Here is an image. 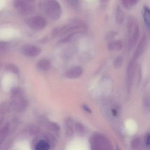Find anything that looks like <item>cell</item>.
I'll return each mask as SVG.
<instances>
[{
	"instance_id": "cell-1",
	"label": "cell",
	"mask_w": 150,
	"mask_h": 150,
	"mask_svg": "<svg viewBox=\"0 0 150 150\" xmlns=\"http://www.w3.org/2000/svg\"><path fill=\"white\" fill-rule=\"evenodd\" d=\"M10 104L12 110L18 112L26 110L29 105L28 100L22 88L15 86L10 90Z\"/></svg>"
},
{
	"instance_id": "cell-2",
	"label": "cell",
	"mask_w": 150,
	"mask_h": 150,
	"mask_svg": "<svg viewBox=\"0 0 150 150\" xmlns=\"http://www.w3.org/2000/svg\"><path fill=\"white\" fill-rule=\"evenodd\" d=\"M127 32L128 50H130L135 47L139 36L138 23L133 17H129L127 21Z\"/></svg>"
},
{
	"instance_id": "cell-3",
	"label": "cell",
	"mask_w": 150,
	"mask_h": 150,
	"mask_svg": "<svg viewBox=\"0 0 150 150\" xmlns=\"http://www.w3.org/2000/svg\"><path fill=\"white\" fill-rule=\"evenodd\" d=\"M43 6L45 13L52 21H57L61 17L62 8L57 0H43Z\"/></svg>"
},
{
	"instance_id": "cell-4",
	"label": "cell",
	"mask_w": 150,
	"mask_h": 150,
	"mask_svg": "<svg viewBox=\"0 0 150 150\" xmlns=\"http://www.w3.org/2000/svg\"><path fill=\"white\" fill-rule=\"evenodd\" d=\"M92 149L94 150H108L112 149V145L105 137L99 134H95L89 139Z\"/></svg>"
},
{
	"instance_id": "cell-5",
	"label": "cell",
	"mask_w": 150,
	"mask_h": 150,
	"mask_svg": "<svg viewBox=\"0 0 150 150\" xmlns=\"http://www.w3.org/2000/svg\"><path fill=\"white\" fill-rule=\"evenodd\" d=\"M47 21L44 17L41 16H35L31 17L27 21V24L31 29L35 30H41L47 25Z\"/></svg>"
},
{
	"instance_id": "cell-6",
	"label": "cell",
	"mask_w": 150,
	"mask_h": 150,
	"mask_svg": "<svg viewBox=\"0 0 150 150\" xmlns=\"http://www.w3.org/2000/svg\"><path fill=\"white\" fill-rule=\"evenodd\" d=\"M14 7L18 12L23 15H28L33 12L34 8L32 4L25 3L22 0H14Z\"/></svg>"
},
{
	"instance_id": "cell-7",
	"label": "cell",
	"mask_w": 150,
	"mask_h": 150,
	"mask_svg": "<svg viewBox=\"0 0 150 150\" xmlns=\"http://www.w3.org/2000/svg\"><path fill=\"white\" fill-rule=\"evenodd\" d=\"M22 53L26 57H34L39 56L42 52V49L35 45H26L22 47Z\"/></svg>"
},
{
	"instance_id": "cell-8",
	"label": "cell",
	"mask_w": 150,
	"mask_h": 150,
	"mask_svg": "<svg viewBox=\"0 0 150 150\" xmlns=\"http://www.w3.org/2000/svg\"><path fill=\"white\" fill-rule=\"evenodd\" d=\"M10 123L5 122L4 117L0 118V146L10 133Z\"/></svg>"
},
{
	"instance_id": "cell-9",
	"label": "cell",
	"mask_w": 150,
	"mask_h": 150,
	"mask_svg": "<svg viewBox=\"0 0 150 150\" xmlns=\"http://www.w3.org/2000/svg\"><path fill=\"white\" fill-rule=\"evenodd\" d=\"M147 42H148V39H147V36L146 35H144L140 39L137 46L136 51L133 56V59H132L133 60H136L143 54L147 46Z\"/></svg>"
},
{
	"instance_id": "cell-10",
	"label": "cell",
	"mask_w": 150,
	"mask_h": 150,
	"mask_svg": "<svg viewBox=\"0 0 150 150\" xmlns=\"http://www.w3.org/2000/svg\"><path fill=\"white\" fill-rule=\"evenodd\" d=\"M39 122L42 125L46 127L48 129L52 132H57L60 130L59 125L57 123L50 122L45 117H40Z\"/></svg>"
},
{
	"instance_id": "cell-11",
	"label": "cell",
	"mask_w": 150,
	"mask_h": 150,
	"mask_svg": "<svg viewBox=\"0 0 150 150\" xmlns=\"http://www.w3.org/2000/svg\"><path fill=\"white\" fill-rule=\"evenodd\" d=\"M83 70L80 67H75L69 69L64 74V76L68 79H77L83 73Z\"/></svg>"
},
{
	"instance_id": "cell-12",
	"label": "cell",
	"mask_w": 150,
	"mask_h": 150,
	"mask_svg": "<svg viewBox=\"0 0 150 150\" xmlns=\"http://www.w3.org/2000/svg\"><path fill=\"white\" fill-rule=\"evenodd\" d=\"M134 62L135 60L132 59L129 64L127 72V84L128 90H129L132 85L134 73Z\"/></svg>"
},
{
	"instance_id": "cell-13",
	"label": "cell",
	"mask_w": 150,
	"mask_h": 150,
	"mask_svg": "<svg viewBox=\"0 0 150 150\" xmlns=\"http://www.w3.org/2000/svg\"><path fill=\"white\" fill-rule=\"evenodd\" d=\"M36 67L39 71H46L50 69L51 67V63L49 59H42L38 62Z\"/></svg>"
},
{
	"instance_id": "cell-14",
	"label": "cell",
	"mask_w": 150,
	"mask_h": 150,
	"mask_svg": "<svg viewBox=\"0 0 150 150\" xmlns=\"http://www.w3.org/2000/svg\"><path fill=\"white\" fill-rule=\"evenodd\" d=\"M11 110L12 108L9 101H5L0 103V118L4 117Z\"/></svg>"
},
{
	"instance_id": "cell-15",
	"label": "cell",
	"mask_w": 150,
	"mask_h": 150,
	"mask_svg": "<svg viewBox=\"0 0 150 150\" xmlns=\"http://www.w3.org/2000/svg\"><path fill=\"white\" fill-rule=\"evenodd\" d=\"M50 147V145L45 138L38 140L35 145V149L36 150H48Z\"/></svg>"
},
{
	"instance_id": "cell-16",
	"label": "cell",
	"mask_w": 150,
	"mask_h": 150,
	"mask_svg": "<svg viewBox=\"0 0 150 150\" xmlns=\"http://www.w3.org/2000/svg\"><path fill=\"white\" fill-rule=\"evenodd\" d=\"M123 47L122 42L121 40L111 41L108 45V49L110 51H118Z\"/></svg>"
},
{
	"instance_id": "cell-17",
	"label": "cell",
	"mask_w": 150,
	"mask_h": 150,
	"mask_svg": "<svg viewBox=\"0 0 150 150\" xmlns=\"http://www.w3.org/2000/svg\"><path fill=\"white\" fill-rule=\"evenodd\" d=\"M142 15L143 20L146 27L147 29H150V10L147 6H145L142 10Z\"/></svg>"
},
{
	"instance_id": "cell-18",
	"label": "cell",
	"mask_w": 150,
	"mask_h": 150,
	"mask_svg": "<svg viewBox=\"0 0 150 150\" xmlns=\"http://www.w3.org/2000/svg\"><path fill=\"white\" fill-rule=\"evenodd\" d=\"M115 19L116 23L118 25H121L124 21V13L120 6H117L116 9Z\"/></svg>"
},
{
	"instance_id": "cell-19",
	"label": "cell",
	"mask_w": 150,
	"mask_h": 150,
	"mask_svg": "<svg viewBox=\"0 0 150 150\" xmlns=\"http://www.w3.org/2000/svg\"><path fill=\"white\" fill-rule=\"evenodd\" d=\"M6 71L11 73L13 74L16 75H19L20 73L19 67L13 64H8L5 67Z\"/></svg>"
},
{
	"instance_id": "cell-20",
	"label": "cell",
	"mask_w": 150,
	"mask_h": 150,
	"mask_svg": "<svg viewBox=\"0 0 150 150\" xmlns=\"http://www.w3.org/2000/svg\"><path fill=\"white\" fill-rule=\"evenodd\" d=\"M139 0H121L122 5L127 9H130L137 4Z\"/></svg>"
},
{
	"instance_id": "cell-21",
	"label": "cell",
	"mask_w": 150,
	"mask_h": 150,
	"mask_svg": "<svg viewBox=\"0 0 150 150\" xmlns=\"http://www.w3.org/2000/svg\"><path fill=\"white\" fill-rule=\"evenodd\" d=\"M9 45L7 42L0 41V57L7 53L9 50Z\"/></svg>"
},
{
	"instance_id": "cell-22",
	"label": "cell",
	"mask_w": 150,
	"mask_h": 150,
	"mask_svg": "<svg viewBox=\"0 0 150 150\" xmlns=\"http://www.w3.org/2000/svg\"><path fill=\"white\" fill-rule=\"evenodd\" d=\"M73 123L71 119H67L66 122V134L68 137H71L73 134V129L72 128Z\"/></svg>"
},
{
	"instance_id": "cell-23",
	"label": "cell",
	"mask_w": 150,
	"mask_h": 150,
	"mask_svg": "<svg viewBox=\"0 0 150 150\" xmlns=\"http://www.w3.org/2000/svg\"><path fill=\"white\" fill-rule=\"evenodd\" d=\"M74 128L77 133L80 136H84V134L86 133V129L84 126L80 123H76L74 126Z\"/></svg>"
},
{
	"instance_id": "cell-24",
	"label": "cell",
	"mask_w": 150,
	"mask_h": 150,
	"mask_svg": "<svg viewBox=\"0 0 150 150\" xmlns=\"http://www.w3.org/2000/svg\"><path fill=\"white\" fill-rule=\"evenodd\" d=\"M123 64L122 58L118 57L115 59L113 63L114 67L116 69H119L121 68Z\"/></svg>"
},
{
	"instance_id": "cell-25",
	"label": "cell",
	"mask_w": 150,
	"mask_h": 150,
	"mask_svg": "<svg viewBox=\"0 0 150 150\" xmlns=\"http://www.w3.org/2000/svg\"><path fill=\"white\" fill-rule=\"evenodd\" d=\"M140 138H135L134 139H132L131 143V146L132 149H136L137 147H138L140 145Z\"/></svg>"
},
{
	"instance_id": "cell-26",
	"label": "cell",
	"mask_w": 150,
	"mask_h": 150,
	"mask_svg": "<svg viewBox=\"0 0 150 150\" xmlns=\"http://www.w3.org/2000/svg\"><path fill=\"white\" fill-rule=\"evenodd\" d=\"M68 3L74 7H77L79 4V0H67Z\"/></svg>"
},
{
	"instance_id": "cell-27",
	"label": "cell",
	"mask_w": 150,
	"mask_h": 150,
	"mask_svg": "<svg viewBox=\"0 0 150 150\" xmlns=\"http://www.w3.org/2000/svg\"><path fill=\"white\" fill-rule=\"evenodd\" d=\"M117 35V33L116 32H115V31L114 32H110L107 36V40H111L112 38H114Z\"/></svg>"
},
{
	"instance_id": "cell-28",
	"label": "cell",
	"mask_w": 150,
	"mask_h": 150,
	"mask_svg": "<svg viewBox=\"0 0 150 150\" xmlns=\"http://www.w3.org/2000/svg\"><path fill=\"white\" fill-rule=\"evenodd\" d=\"M145 143L146 146H150V134L147 133L145 138Z\"/></svg>"
},
{
	"instance_id": "cell-29",
	"label": "cell",
	"mask_w": 150,
	"mask_h": 150,
	"mask_svg": "<svg viewBox=\"0 0 150 150\" xmlns=\"http://www.w3.org/2000/svg\"><path fill=\"white\" fill-rule=\"evenodd\" d=\"M82 108H83V109H84L86 112H88V113H91L92 112L91 109L90 108H89L88 105L84 104V105H83V106H82Z\"/></svg>"
},
{
	"instance_id": "cell-30",
	"label": "cell",
	"mask_w": 150,
	"mask_h": 150,
	"mask_svg": "<svg viewBox=\"0 0 150 150\" xmlns=\"http://www.w3.org/2000/svg\"><path fill=\"white\" fill-rule=\"evenodd\" d=\"M22 1L28 4H32V3H34L36 0H22Z\"/></svg>"
},
{
	"instance_id": "cell-31",
	"label": "cell",
	"mask_w": 150,
	"mask_h": 150,
	"mask_svg": "<svg viewBox=\"0 0 150 150\" xmlns=\"http://www.w3.org/2000/svg\"><path fill=\"white\" fill-rule=\"evenodd\" d=\"M111 112H112V115L114 116H116L117 115V111L116 110L114 109H112L111 110Z\"/></svg>"
},
{
	"instance_id": "cell-32",
	"label": "cell",
	"mask_w": 150,
	"mask_h": 150,
	"mask_svg": "<svg viewBox=\"0 0 150 150\" xmlns=\"http://www.w3.org/2000/svg\"><path fill=\"white\" fill-rule=\"evenodd\" d=\"M1 64H0V69H1Z\"/></svg>"
}]
</instances>
